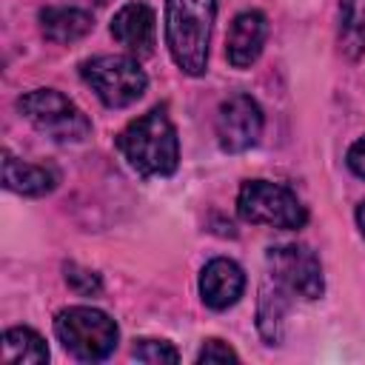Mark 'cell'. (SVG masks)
Wrapping results in <instances>:
<instances>
[{
  "label": "cell",
  "mask_w": 365,
  "mask_h": 365,
  "mask_svg": "<svg viewBox=\"0 0 365 365\" xmlns=\"http://www.w3.org/2000/svg\"><path fill=\"white\" fill-rule=\"evenodd\" d=\"M268 265L277 277V282L302 299H317L322 297V265L317 254L305 245H277L268 251Z\"/></svg>",
  "instance_id": "obj_7"
},
{
  "label": "cell",
  "mask_w": 365,
  "mask_h": 365,
  "mask_svg": "<svg viewBox=\"0 0 365 365\" xmlns=\"http://www.w3.org/2000/svg\"><path fill=\"white\" fill-rule=\"evenodd\" d=\"M237 211L245 222L271 225V228H302L308 220L305 205L297 200V194L279 182L268 180H248L242 182L237 194Z\"/></svg>",
  "instance_id": "obj_5"
},
{
  "label": "cell",
  "mask_w": 365,
  "mask_h": 365,
  "mask_svg": "<svg viewBox=\"0 0 365 365\" xmlns=\"http://www.w3.org/2000/svg\"><path fill=\"white\" fill-rule=\"evenodd\" d=\"M197 362L202 365H211V362H237V354L225 345V342H220V339H208L202 348H200V354H197Z\"/></svg>",
  "instance_id": "obj_19"
},
{
  "label": "cell",
  "mask_w": 365,
  "mask_h": 365,
  "mask_svg": "<svg viewBox=\"0 0 365 365\" xmlns=\"http://www.w3.org/2000/svg\"><path fill=\"white\" fill-rule=\"evenodd\" d=\"M339 17L345 43L359 48L365 37V0H339Z\"/></svg>",
  "instance_id": "obj_16"
},
{
  "label": "cell",
  "mask_w": 365,
  "mask_h": 365,
  "mask_svg": "<svg viewBox=\"0 0 365 365\" xmlns=\"http://www.w3.org/2000/svg\"><path fill=\"white\" fill-rule=\"evenodd\" d=\"M282 319H285V299L279 288H262L259 291V331L268 339V345H277L282 339Z\"/></svg>",
  "instance_id": "obj_15"
},
{
  "label": "cell",
  "mask_w": 365,
  "mask_h": 365,
  "mask_svg": "<svg viewBox=\"0 0 365 365\" xmlns=\"http://www.w3.org/2000/svg\"><path fill=\"white\" fill-rule=\"evenodd\" d=\"M17 108L34 128H40L43 134H48L57 143H80L91 131L88 117L66 94L54 91V88H34V91L23 94Z\"/></svg>",
  "instance_id": "obj_6"
},
{
  "label": "cell",
  "mask_w": 365,
  "mask_h": 365,
  "mask_svg": "<svg viewBox=\"0 0 365 365\" xmlns=\"http://www.w3.org/2000/svg\"><path fill=\"white\" fill-rule=\"evenodd\" d=\"M214 14L217 0H165V46L191 77L205 71Z\"/></svg>",
  "instance_id": "obj_2"
},
{
  "label": "cell",
  "mask_w": 365,
  "mask_h": 365,
  "mask_svg": "<svg viewBox=\"0 0 365 365\" xmlns=\"http://www.w3.org/2000/svg\"><path fill=\"white\" fill-rule=\"evenodd\" d=\"M3 182L9 191H17L23 197H43L57 185V174L43 165L23 163L11 151H3Z\"/></svg>",
  "instance_id": "obj_12"
},
{
  "label": "cell",
  "mask_w": 365,
  "mask_h": 365,
  "mask_svg": "<svg viewBox=\"0 0 365 365\" xmlns=\"http://www.w3.org/2000/svg\"><path fill=\"white\" fill-rule=\"evenodd\" d=\"M3 359L11 365H43L48 362V348L37 331L17 325L3 334Z\"/></svg>",
  "instance_id": "obj_14"
},
{
  "label": "cell",
  "mask_w": 365,
  "mask_h": 365,
  "mask_svg": "<svg viewBox=\"0 0 365 365\" xmlns=\"http://www.w3.org/2000/svg\"><path fill=\"white\" fill-rule=\"evenodd\" d=\"M268 37V20L262 11H240L228 29V40H225V57L234 68H248Z\"/></svg>",
  "instance_id": "obj_10"
},
{
  "label": "cell",
  "mask_w": 365,
  "mask_h": 365,
  "mask_svg": "<svg viewBox=\"0 0 365 365\" xmlns=\"http://www.w3.org/2000/svg\"><path fill=\"white\" fill-rule=\"evenodd\" d=\"M242 288H245V274L234 259L217 257L200 274V297L214 311L234 305L242 297Z\"/></svg>",
  "instance_id": "obj_11"
},
{
  "label": "cell",
  "mask_w": 365,
  "mask_h": 365,
  "mask_svg": "<svg viewBox=\"0 0 365 365\" xmlns=\"http://www.w3.org/2000/svg\"><path fill=\"white\" fill-rule=\"evenodd\" d=\"M348 165L356 177H365V137H359L348 151Z\"/></svg>",
  "instance_id": "obj_20"
},
{
  "label": "cell",
  "mask_w": 365,
  "mask_h": 365,
  "mask_svg": "<svg viewBox=\"0 0 365 365\" xmlns=\"http://www.w3.org/2000/svg\"><path fill=\"white\" fill-rule=\"evenodd\" d=\"M117 145L131 163V168H137L145 177H168L180 163L177 131L165 108H151L143 117L131 120L120 131Z\"/></svg>",
  "instance_id": "obj_1"
},
{
  "label": "cell",
  "mask_w": 365,
  "mask_h": 365,
  "mask_svg": "<svg viewBox=\"0 0 365 365\" xmlns=\"http://www.w3.org/2000/svg\"><path fill=\"white\" fill-rule=\"evenodd\" d=\"M131 356L140 362H151V365H163V362H180V354L174 351L171 342L165 339H140L131 348Z\"/></svg>",
  "instance_id": "obj_17"
},
{
  "label": "cell",
  "mask_w": 365,
  "mask_h": 365,
  "mask_svg": "<svg viewBox=\"0 0 365 365\" xmlns=\"http://www.w3.org/2000/svg\"><path fill=\"white\" fill-rule=\"evenodd\" d=\"M83 80L108 108H125L137 103L148 86L145 71L134 57L125 54H100L80 66Z\"/></svg>",
  "instance_id": "obj_4"
},
{
  "label": "cell",
  "mask_w": 365,
  "mask_h": 365,
  "mask_svg": "<svg viewBox=\"0 0 365 365\" xmlns=\"http://www.w3.org/2000/svg\"><path fill=\"white\" fill-rule=\"evenodd\" d=\"M54 334L63 348L83 362H100L117 348V322L91 305L63 308L54 319Z\"/></svg>",
  "instance_id": "obj_3"
},
{
  "label": "cell",
  "mask_w": 365,
  "mask_h": 365,
  "mask_svg": "<svg viewBox=\"0 0 365 365\" xmlns=\"http://www.w3.org/2000/svg\"><path fill=\"white\" fill-rule=\"evenodd\" d=\"M154 11L145 3H125L111 20V37L125 46L134 57H148L154 51Z\"/></svg>",
  "instance_id": "obj_9"
},
{
  "label": "cell",
  "mask_w": 365,
  "mask_h": 365,
  "mask_svg": "<svg viewBox=\"0 0 365 365\" xmlns=\"http://www.w3.org/2000/svg\"><path fill=\"white\" fill-rule=\"evenodd\" d=\"M66 282L77 294H97L100 291V277L88 268H80V265H66Z\"/></svg>",
  "instance_id": "obj_18"
},
{
  "label": "cell",
  "mask_w": 365,
  "mask_h": 365,
  "mask_svg": "<svg viewBox=\"0 0 365 365\" xmlns=\"http://www.w3.org/2000/svg\"><path fill=\"white\" fill-rule=\"evenodd\" d=\"M91 14L74 6H46L40 11V29L51 43H74L91 31Z\"/></svg>",
  "instance_id": "obj_13"
},
{
  "label": "cell",
  "mask_w": 365,
  "mask_h": 365,
  "mask_svg": "<svg viewBox=\"0 0 365 365\" xmlns=\"http://www.w3.org/2000/svg\"><path fill=\"white\" fill-rule=\"evenodd\" d=\"M259 134H262V111H259L257 100H251L248 94H234L220 103L217 140H220L222 151H228V154L245 151V148L257 145Z\"/></svg>",
  "instance_id": "obj_8"
},
{
  "label": "cell",
  "mask_w": 365,
  "mask_h": 365,
  "mask_svg": "<svg viewBox=\"0 0 365 365\" xmlns=\"http://www.w3.org/2000/svg\"><path fill=\"white\" fill-rule=\"evenodd\" d=\"M356 222H359V231L365 234V202H359V208H356Z\"/></svg>",
  "instance_id": "obj_21"
}]
</instances>
